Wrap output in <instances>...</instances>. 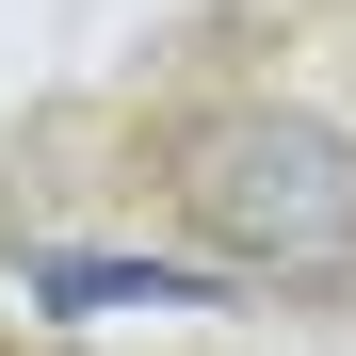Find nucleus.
I'll return each mask as SVG.
<instances>
[{"label": "nucleus", "mask_w": 356, "mask_h": 356, "mask_svg": "<svg viewBox=\"0 0 356 356\" xmlns=\"http://www.w3.org/2000/svg\"><path fill=\"white\" fill-rule=\"evenodd\" d=\"M178 211L211 227L227 275L259 291H340L356 275V146L324 130V113H211L195 146H178Z\"/></svg>", "instance_id": "f257e3e1"}, {"label": "nucleus", "mask_w": 356, "mask_h": 356, "mask_svg": "<svg viewBox=\"0 0 356 356\" xmlns=\"http://www.w3.org/2000/svg\"><path fill=\"white\" fill-rule=\"evenodd\" d=\"M49 308H211V275H162V259H33Z\"/></svg>", "instance_id": "f03ea898"}]
</instances>
